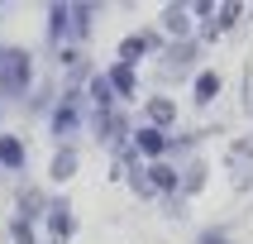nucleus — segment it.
Listing matches in <instances>:
<instances>
[{
	"instance_id": "nucleus-2",
	"label": "nucleus",
	"mask_w": 253,
	"mask_h": 244,
	"mask_svg": "<svg viewBox=\"0 0 253 244\" xmlns=\"http://www.w3.org/2000/svg\"><path fill=\"white\" fill-rule=\"evenodd\" d=\"M139 144H143V153H158V148H163V134H158V129H143Z\"/></svg>"
},
{
	"instance_id": "nucleus-4",
	"label": "nucleus",
	"mask_w": 253,
	"mask_h": 244,
	"mask_svg": "<svg viewBox=\"0 0 253 244\" xmlns=\"http://www.w3.org/2000/svg\"><path fill=\"white\" fill-rule=\"evenodd\" d=\"M201 244H229V240H225V235H206Z\"/></svg>"
},
{
	"instance_id": "nucleus-1",
	"label": "nucleus",
	"mask_w": 253,
	"mask_h": 244,
	"mask_svg": "<svg viewBox=\"0 0 253 244\" xmlns=\"http://www.w3.org/2000/svg\"><path fill=\"white\" fill-rule=\"evenodd\" d=\"M215 91H220V77H215V72H201V77H196V96H201V100H211Z\"/></svg>"
},
{
	"instance_id": "nucleus-3",
	"label": "nucleus",
	"mask_w": 253,
	"mask_h": 244,
	"mask_svg": "<svg viewBox=\"0 0 253 244\" xmlns=\"http://www.w3.org/2000/svg\"><path fill=\"white\" fill-rule=\"evenodd\" d=\"M148 115H153L158 125H168V120H172V105H168V100H153V105H148Z\"/></svg>"
}]
</instances>
